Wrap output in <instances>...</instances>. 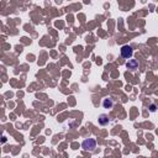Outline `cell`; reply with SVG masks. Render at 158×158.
Instances as JSON below:
<instances>
[{
  "label": "cell",
  "instance_id": "3",
  "mask_svg": "<svg viewBox=\"0 0 158 158\" xmlns=\"http://www.w3.org/2000/svg\"><path fill=\"white\" fill-rule=\"evenodd\" d=\"M138 61L137 59H128V62L126 63V67L127 69H130V71H136V69H138Z\"/></svg>",
  "mask_w": 158,
  "mask_h": 158
},
{
  "label": "cell",
  "instance_id": "6",
  "mask_svg": "<svg viewBox=\"0 0 158 158\" xmlns=\"http://www.w3.org/2000/svg\"><path fill=\"white\" fill-rule=\"evenodd\" d=\"M150 110H151V111H156V105L152 104V105L150 106Z\"/></svg>",
  "mask_w": 158,
  "mask_h": 158
},
{
  "label": "cell",
  "instance_id": "5",
  "mask_svg": "<svg viewBox=\"0 0 158 158\" xmlns=\"http://www.w3.org/2000/svg\"><path fill=\"white\" fill-rule=\"evenodd\" d=\"M103 106L105 109H111L114 106V99H111V98H106V99H104Z\"/></svg>",
  "mask_w": 158,
  "mask_h": 158
},
{
  "label": "cell",
  "instance_id": "4",
  "mask_svg": "<svg viewBox=\"0 0 158 158\" xmlns=\"http://www.w3.org/2000/svg\"><path fill=\"white\" fill-rule=\"evenodd\" d=\"M99 124L101 125V126H105V125H108L109 124V121H110V119H109V116L108 115H105V114H101L100 116H99Z\"/></svg>",
  "mask_w": 158,
  "mask_h": 158
},
{
  "label": "cell",
  "instance_id": "1",
  "mask_svg": "<svg viewBox=\"0 0 158 158\" xmlns=\"http://www.w3.org/2000/svg\"><path fill=\"white\" fill-rule=\"evenodd\" d=\"M95 147H96V141L94 138H87L82 143V148L84 151H94Z\"/></svg>",
  "mask_w": 158,
  "mask_h": 158
},
{
  "label": "cell",
  "instance_id": "2",
  "mask_svg": "<svg viewBox=\"0 0 158 158\" xmlns=\"http://www.w3.org/2000/svg\"><path fill=\"white\" fill-rule=\"evenodd\" d=\"M120 52H121V57L128 59V58H131V57H132V54H133V49H132L131 46L126 45V46H122V47H121V51H120Z\"/></svg>",
  "mask_w": 158,
  "mask_h": 158
}]
</instances>
